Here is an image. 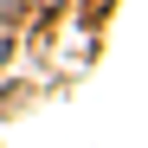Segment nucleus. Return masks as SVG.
<instances>
[{
    "instance_id": "1",
    "label": "nucleus",
    "mask_w": 148,
    "mask_h": 148,
    "mask_svg": "<svg viewBox=\"0 0 148 148\" xmlns=\"http://www.w3.org/2000/svg\"><path fill=\"white\" fill-rule=\"evenodd\" d=\"M0 13H13V0H0Z\"/></svg>"
}]
</instances>
